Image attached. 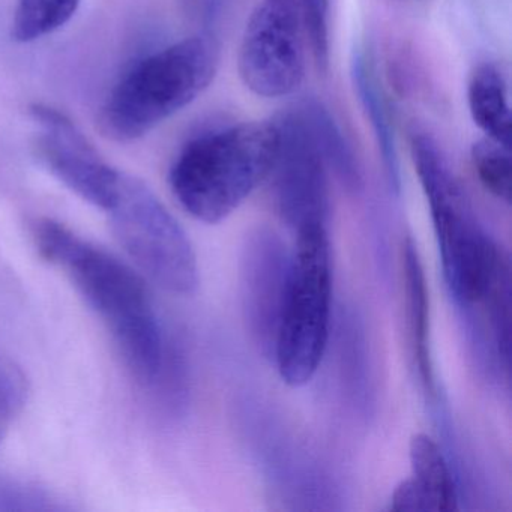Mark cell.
<instances>
[{
  "label": "cell",
  "instance_id": "1",
  "mask_svg": "<svg viewBox=\"0 0 512 512\" xmlns=\"http://www.w3.org/2000/svg\"><path fill=\"white\" fill-rule=\"evenodd\" d=\"M34 239L103 320L137 382L154 385L166 365V344L142 275L58 221H37Z\"/></svg>",
  "mask_w": 512,
  "mask_h": 512
},
{
  "label": "cell",
  "instance_id": "2",
  "mask_svg": "<svg viewBox=\"0 0 512 512\" xmlns=\"http://www.w3.org/2000/svg\"><path fill=\"white\" fill-rule=\"evenodd\" d=\"M274 122H244L185 143L169 182L182 208L202 223L226 220L271 175L277 154Z\"/></svg>",
  "mask_w": 512,
  "mask_h": 512
},
{
  "label": "cell",
  "instance_id": "3",
  "mask_svg": "<svg viewBox=\"0 0 512 512\" xmlns=\"http://www.w3.org/2000/svg\"><path fill=\"white\" fill-rule=\"evenodd\" d=\"M220 46L209 35L185 38L137 62L110 92L100 130L130 143L190 106L214 80Z\"/></svg>",
  "mask_w": 512,
  "mask_h": 512
},
{
  "label": "cell",
  "instance_id": "4",
  "mask_svg": "<svg viewBox=\"0 0 512 512\" xmlns=\"http://www.w3.org/2000/svg\"><path fill=\"white\" fill-rule=\"evenodd\" d=\"M410 149L430 205L443 277L455 302L472 308L481 301L503 251L482 232L463 187L433 137L413 134Z\"/></svg>",
  "mask_w": 512,
  "mask_h": 512
},
{
  "label": "cell",
  "instance_id": "5",
  "mask_svg": "<svg viewBox=\"0 0 512 512\" xmlns=\"http://www.w3.org/2000/svg\"><path fill=\"white\" fill-rule=\"evenodd\" d=\"M332 268L326 227L299 230L274 361L293 388L307 385L325 355L331 329Z\"/></svg>",
  "mask_w": 512,
  "mask_h": 512
},
{
  "label": "cell",
  "instance_id": "6",
  "mask_svg": "<svg viewBox=\"0 0 512 512\" xmlns=\"http://www.w3.org/2000/svg\"><path fill=\"white\" fill-rule=\"evenodd\" d=\"M107 212L113 235L143 275L175 295L196 292L199 265L193 244L148 185L121 173Z\"/></svg>",
  "mask_w": 512,
  "mask_h": 512
},
{
  "label": "cell",
  "instance_id": "7",
  "mask_svg": "<svg viewBox=\"0 0 512 512\" xmlns=\"http://www.w3.org/2000/svg\"><path fill=\"white\" fill-rule=\"evenodd\" d=\"M304 20L298 0H260L245 26L238 70L263 98L292 95L305 77Z\"/></svg>",
  "mask_w": 512,
  "mask_h": 512
},
{
  "label": "cell",
  "instance_id": "8",
  "mask_svg": "<svg viewBox=\"0 0 512 512\" xmlns=\"http://www.w3.org/2000/svg\"><path fill=\"white\" fill-rule=\"evenodd\" d=\"M277 128V154L272 166V188L278 214L287 226L299 230L326 227L329 187L322 152L301 113L286 112L272 121Z\"/></svg>",
  "mask_w": 512,
  "mask_h": 512
},
{
  "label": "cell",
  "instance_id": "9",
  "mask_svg": "<svg viewBox=\"0 0 512 512\" xmlns=\"http://www.w3.org/2000/svg\"><path fill=\"white\" fill-rule=\"evenodd\" d=\"M290 268L292 253L275 230L248 233L239 260L242 314L251 341L266 358L274 359Z\"/></svg>",
  "mask_w": 512,
  "mask_h": 512
},
{
  "label": "cell",
  "instance_id": "10",
  "mask_svg": "<svg viewBox=\"0 0 512 512\" xmlns=\"http://www.w3.org/2000/svg\"><path fill=\"white\" fill-rule=\"evenodd\" d=\"M31 118L37 127L38 155L50 173L74 194L107 211L115 202L121 173L98 154L64 113L35 104Z\"/></svg>",
  "mask_w": 512,
  "mask_h": 512
},
{
  "label": "cell",
  "instance_id": "11",
  "mask_svg": "<svg viewBox=\"0 0 512 512\" xmlns=\"http://www.w3.org/2000/svg\"><path fill=\"white\" fill-rule=\"evenodd\" d=\"M412 476L392 493V511L451 512L458 509L457 488L445 455L427 434H415L409 446Z\"/></svg>",
  "mask_w": 512,
  "mask_h": 512
},
{
  "label": "cell",
  "instance_id": "12",
  "mask_svg": "<svg viewBox=\"0 0 512 512\" xmlns=\"http://www.w3.org/2000/svg\"><path fill=\"white\" fill-rule=\"evenodd\" d=\"M350 67H352L350 73H352L356 95L365 115L370 119L371 128L376 137L386 181L391 190L398 194L401 190V167L394 122H392L391 112L377 77L373 59L365 53V50L356 49L353 52Z\"/></svg>",
  "mask_w": 512,
  "mask_h": 512
},
{
  "label": "cell",
  "instance_id": "13",
  "mask_svg": "<svg viewBox=\"0 0 512 512\" xmlns=\"http://www.w3.org/2000/svg\"><path fill=\"white\" fill-rule=\"evenodd\" d=\"M469 109L475 124L488 139L511 149L512 116L508 89L502 73L494 65H481L469 83Z\"/></svg>",
  "mask_w": 512,
  "mask_h": 512
},
{
  "label": "cell",
  "instance_id": "14",
  "mask_svg": "<svg viewBox=\"0 0 512 512\" xmlns=\"http://www.w3.org/2000/svg\"><path fill=\"white\" fill-rule=\"evenodd\" d=\"M298 112L307 122L326 166L334 170L341 184L349 191H359L362 187L361 169L349 140L341 131L334 116L322 103L316 100L305 101Z\"/></svg>",
  "mask_w": 512,
  "mask_h": 512
},
{
  "label": "cell",
  "instance_id": "15",
  "mask_svg": "<svg viewBox=\"0 0 512 512\" xmlns=\"http://www.w3.org/2000/svg\"><path fill=\"white\" fill-rule=\"evenodd\" d=\"M404 277H406L407 317H409L410 335H412L415 358L419 374L425 388L433 389V367H431L430 347H428V293L424 269L418 250L412 239L404 244Z\"/></svg>",
  "mask_w": 512,
  "mask_h": 512
},
{
  "label": "cell",
  "instance_id": "16",
  "mask_svg": "<svg viewBox=\"0 0 512 512\" xmlns=\"http://www.w3.org/2000/svg\"><path fill=\"white\" fill-rule=\"evenodd\" d=\"M478 305H484L490 322L494 350L506 374L511 371V266L505 253L500 256L487 289Z\"/></svg>",
  "mask_w": 512,
  "mask_h": 512
},
{
  "label": "cell",
  "instance_id": "17",
  "mask_svg": "<svg viewBox=\"0 0 512 512\" xmlns=\"http://www.w3.org/2000/svg\"><path fill=\"white\" fill-rule=\"evenodd\" d=\"M80 0H19L13 22L17 43H32L67 25Z\"/></svg>",
  "mask_w": 512,
  "mask_h": 512
},
{
  "label": "cell",
  "instance_id": "18",
  "mask_svg": "<svg viewBox=\"0 0 512 512\" xmlns=\"http://www.w3.org/2000/svg\"><path fill=\"white\" fill-rule=\"evenodd\" d=\"M472 163L485 190L506 205L512 197L511 149L491 139H481L472 148Z\"/></svg>",
  "mask_w": 512,
  "mask_h": 512
},
{
  "label": "cell",
  "instance_id": "19",
  "mask_svg": "<svg viewBox=\"0 0 512 512\" xmlns=\"http://www.w3.org/2000/svg\"><path fill=\"white\" fill-rule=\"evenodd\" d=\"M305 34L320 73L329 67V5L331 0H298Z\"/></svg>",
  "mask_w": 512,
  "mask_h": 512
},
{
  "label": "cell",
  "instance_id": "20",
  "mask_svg": "<svg viewBox=\"0 0 512 512\" xmlns=\"http://www.w3.org/2000/svg\"><path fill=\"white\" fill-rule=\"evenodd\" d=\"M22 380V377L11 368L4 365L0 367V442L4 439L11 419L22 406L25 394Z\"/></svg>",
  "mask_w": 512,
  "mask_h": 512
}]
</instances>
